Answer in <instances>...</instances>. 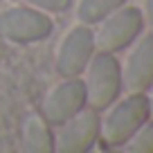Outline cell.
I'll use <instances>...</instances> for the list:
<instances>
[{
    "instance_id": "5b68a950",
    "label": "cell",
    "mask_w": 153,
    "mask_h": 153,
    "mask_svg": "<svg viewBox=\"0 0 153 153\" xmlns=\"http://www.w3.org/2000/svg\"><path fill=\"white\" fill-rule=\"evenodd\" d=\"M52 34V20L34 7H11L0 11V36L11 43H36Z\"/></svg>"
},
{
    "instance_id": "4fadbf2b",
    "label": "cell",
    "mask_w": 153,
    "mask_h": 153,
    "mask_svg": "<svg viewBox=\"0 0 153 153\" xmlns=\"http://www.w3.org/2000/svg\"><path fill=\"white\" fill-rule=\"evenodd\" d=\"M144 11H146L149 23L153 25V0H144Z\"/></svg>"
},
{
    "instance_id": "30bf717a",
    "label": "cell",
    "mask_w": 153,
    "mask_h": 153,
    "mask_svg": "<svg viewBox=\"0 0 153 153\" xmlns=\"http://www.w3.org/2000/svg\"><path fill=\"white\" fill-rule=\"evenodd\" d=\"M122 5H126V0H79L76 16L83 25H97Z\"/></svg>"
},
{
    "instance_id": "7a4b0ae2",
    "label": "cell",
    "mask_w": 153,
    "mask_h": 153,
    "mask_svg": "<svg viewBox=\"0 0 153 153\" xmlns=\"http://www.w3.org/2000/svg\"><path fill=\"white\" fill-rule=\"evenodd\" d=\"M86 106L95 110H106L124 90L122 65L110 52H95L83 70Z\"/></svg>"
},
{
    "instance_id": "7c38bea8",
    "label": "cell",
    "mask_w": 153,
    "mask_h": 153,
    "mask_svg": "<svg viewBox=\"0 0 153 153\" xmlns=\"http://www.w3.org/2000/svg\"><path fill=\"white\" fill-rule=\"evenodd\" d=\"M25 2H29L34 9H41L48 14V11H65L72 0H25Z\"/></svg>"
},
{
    "instance_id": "5bb4252c",
    "label": "cell",
    "mask_w": 153,
    "mask_h": 153,
    "mask_svg": "<svg viewBox=\"0 0 153 153\" xmlns=\"http://www.w3.org/2000/svg\"><path fill=\"white\" fill-rule=\"evenodd\" d=\"M144 92H146V99H149V113H151V117H153V83Z\"/></svg>"
},
{
    "instance_id": "6da1fadb",
    "label": "cell",
    "mask_w": 153,
    "mask_h": 153,
    "mask_svg": "<svg viewBox=\"0 0 153 153\" xmlns=\"http://www.w3.org/2000/svg\"><path fill=\"white\" fill-rule=\"evenodd\" d=\"M108 113L99 124V137L106 146L120 149L135 135V131L151 117L146 92H131L124 99H117L108 106Z\"/></svg>"
},
{
    "instance_id": "8992f818",
    "label": "cell",
    "mask_w": 153,
    "mask_h": 153,
    "mask_svg": "<svg viewBox=\"0 0 153 153\" xmlns=\"http://www.w3.org/2000/svg\"><path fill=\"white\" fill-rule=\"evenodd\" d=\"M95 34L90 25H76L61 38L56 50V70L61 76H81L95 54Z\"/></svg>"
},
{
    "instance_id": "52a82bcc",
    "label": "cell",
    "mask_w": 153,
    "mask_h": 153,
    "mask_svg": "<svg viewBox=\"0 0 153 153\" xmlns=\"http://www.w3.org/2000/svg\"><path fill=\"white\" fill-rule=\"evenodd\" d=\"M83 106H86V88H83V81L79 76H63V81L56 83L45 95L38 115L50 126H59L68 117L79 113Z\"/></svg>"
},
{
    "instance_id": "ba28073f",
    "label": "cell",
    "mask_w": 153,
    "mask_h": 153,
    "mask_svg": "<svg viewBox=\"0 0 153 153\" xmlns=\"http://www.w3.org/2000/svg\"><path fill=\"white\" fill-rule=\"evenodd\" d=\"M135 41L137 43L128 52V59L122 68V79L126 90L144 92L153 83V32Z\"/></svg>"
},
{
    "instance_id": "277c9868",
    "label": "cell",
    "mask_w": 153,
    "mask_h": 153,
    "mask_svg": "<svg viewBox=\"0 0 153 153\" xmlns=\"http://www.w3.org/2000/svg\"><path fill=\"white\" fill-rule=\"evenodd\" d=\"M99 110L83 106L79 113L54 126V151L59 153H86L99 140Z\"/></svg>"
},
{
    "instance_id": "3957f363",
    "label": "cell",
    "mask_w": 153,
    "mask_h": 153,
    "mask_svg": "<svg viewBox=\"0 0 153 153\" xmlns=\"http://www.w3.org/2000/svg\"><path fill=\"white\" fill-rule=\"evenodd\" d=\"M99 27L95 34V50L97 52H122L131 43H135V38L142 32V11L137 7H126L122 5L120 9H115L108 14L104 20H99Z\"/></svg>"
},
{
    "instance_id": "9c48e42d",
    "label": "cell",
    "mask_w": 153,
    "mask_h": 153,
    "mask_svg": "<svg viewBox=\"0 0 153 153\" xmlns=\"http://www.w3.org/2000/svg\"><path fill=\"white\" fill-rule=\"evenodd\" d=\"M23 149L29 153H52L54 133L41 115H29L23 124Z\"/></svg>"
},
{
    "instance_id": "8fae6325",
    "label": "cell",
    "mask_w": 153,
    "mask_h": 153,
    "mask_svg": "<svg viewBox=\"0 0 153 153\" xmlns=\"http://www.w3.org/2000/svg\"><path fill=\"white\" fill-rule=\"evenodd\" d=\"M131 153H153V117H149L135 135L124 144Z\"/></svg>"
}]
</instances>
